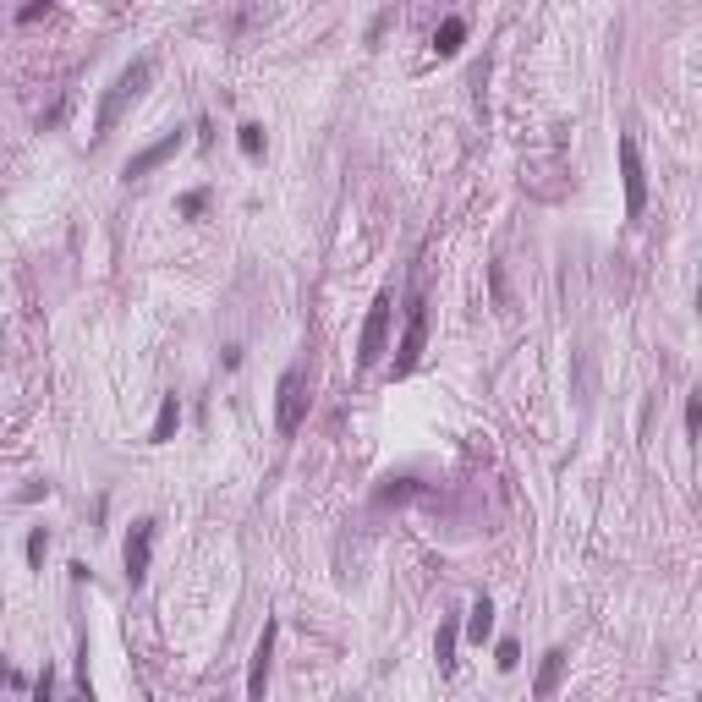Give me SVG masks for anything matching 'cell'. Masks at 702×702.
<instances>
[{"instance_id": "1", "label": "cell", "mask_w": 702, "mask_h": 702, "mask_svg": "<svg viewBox=\"0 0 702 702\" xmlns=\"http://www.w3.org/2000/svg\"><path fill=\"white\" fill-rule=\"evenodd\" d=\"M149 78H154V66L149 60H132V66H121V78L105 88V99H99V115H94V137H110L115 132V121L126 115V105L149 88Z\"/></svg>"}, {"instance_id": "2", "label": "cell", "mask_w": 702, "mask_h": 702, "mask_svg": "<svg viewBox=\"0 0 702 702\" xmlns=\"http://www.w3.org/2000/svg\"><path fill=\"white\" fill-rule=\"evenodd\" d=\"M302 417H308V379H302V368H286L280 384H274V429H280V439H291L302 429Z\"/></svg>"}, {"instance_id": "3", "label": "cell", "mask_w": 702, "mask_h": 702, "mask_svg": "<svg viewBox=\"0 0 702 702\" xmlns=\"http://www.w3.org/2000/svg\"><path fill=\"white\" fill-rule=\"evenodd\" d=\"M390 313H395V297L379 291L374 308H368L363 340H357V363H363V368H379V363H384V351H390Z\"/></svg>"}, {"instance_id": "4", "label": "cell", "mask_w": 702, "mask_h": 702, "mask_svg": "<svg viewBox=\"0 0 702 702\" xmlns=\"http://www.w3.org/2000/svg\"><path fill=\"white\" fill-rule=\"evenodd\" d=\"M154 516H137L132 522V532H126V543H121V571H126V582L132 587H143L149 582V559H154Z\"/></svg>"}, {"instance_id": "5", "label": "cell", "mask_w": 702, "mask_h": 702, "mask_svg": "<svg viewBox=\"0 0 702 702\" xmlns=\"http://www.w3.org/2000/svg\"><path fill=\"white\" fill-rule=\"evenodd\" d=\"M423 346H429V308H423V302H411V313H406V335H401L395 363H390V379H406L417 363H423Z\"/></svg>"}, {"instance_id": "6", "label": "cell", "mask_w": 702, "mask_h": 702, "mask_svg": "<svg viewBox=\"0 0 702 702\" xmlns=\"http://www.w3.org/2000/svg\"><path fill=\"white\" fill-rule=\"evenodd\" d=\"M620 181H625V220H642L648 208V165L631 137H620Z\"/></svg>"}, {"instance_id": "7", "label": "cell", "mask_w": 702, "mask_h": 702, "mask_svg": "<svg viewBox=\"0 0 702 702\" xmlns=\"http://www.w3.org/2000/svg\"><path fill=\"white\" fill-rule=\"evenodd\" d=\"M181 143H187V137H181V132H165V137H160V143H149V149H137V154L126 160V171H121V176H126V181H137V176H149V171H160V165H165L171 154H181Z\"/></svg>"}, {"instance_id": "8", "label": "cell", "mask_w": 702, "mask_h": 702, "mask_svg": "<svg viewBox=\"0 0 702 702\" xmlns=\"http://www.w3.org/2000/svg\"><path fill=\"white\" fill-rule=\"evenodd\" d=\"M274 620H263V637L253 648V670H247V697H263L269 691V664H274Z\"/></svg>"}, {"instance_id": "9", "label": "cell", "mask_w": 702, "mask_h": 702, "mask_svg": "<svg viewBox=\"0 0 702 702\" xmlns=\"http://www.w3.org/2000/svg\"><path fill=\"white\" fill-rule=\"evenodd\" d=\"M176 429H181V401H176V395H165V401H160V417H154V434H149V439H154V445H171V439H176Z\"/></svg>"}, {"instance_id": "10", "label": "cell", "mask_w": 702, "mask_h": 702, "mask_svg": "<svg viewBox=\"0 0 702 702\" xmlns=\"http://www.w3.org/2000/svg\"><path fill=\"white\" fill-rule=\"evenodd\" d=\"M559 675H566V648H549V653H543V670H538V686H532V691H538V697H554V691H559Z\"/></svg>"}, {"instance_id": "11", "label": "cell", "mask_w": 702, "mask_h": 702, "mask_svg": "<svg viewBox=\"0 0 702 702\" xmlns=\"http://www.w3.org/2000/svg\"><path fill=\"white\" fill-rule=\"evenodd\" d=\"M466 637H472V642H488V637H494V604H488V598H477V604L466 609Z\"/></svg>"}, {"instance_id": "12", "label": "cell", "mask_w": 702, "mask_h": 702, "mask_svg": "<svg viewBox=\"0 0 702 702\" xmlns=\"http://www.w3.org/2000/svg\"><path fill=\"white\" fill-rule=\"evenodd\" d=\"M456 642H461V631L445 620L439 625V637H434V659H439V675H456Z\"/></svg>"}, {"instance_id": "13", "label": "cell", "mask_w": 702, "mask_h": 702, "mask_svg": "<svg viewBox=\"0 0 702 702\" xmlns=\"http://www.w3.org/2000/svg\"><path fill=\"white\" fill-rule=\"evenodd\" d=\"M461 44H466V23H461V17H445L439 33H434V50H439V55H456Z\"/></svg>"}, {"instance_id": "14", "label": "cell", "mask_w": 702, "mask_h": 702, "mask_svg": "<svg viewBox=\"0 0 702 702\" xmlns=\"http://www.w3.org/2000/svg\"><path fill=\"white\" fill-rule=\"evenodd\" d=\"M203 208H208V187H192V192L176 198V215H181V220H198Z\"/></svg>"}, {"instance_id": "15", "label": "cell", "mask_w": 702, "mask_h": 702, "mask_svg": "<svg viewBox=\"0 0 702 702\" xmlns=\"http://www.w3.org/2000/svg\"><path fill=\"white\" fill-rule=\"evenodd\" d=\"M236 149H242L247 160H258V154H263V126H258V121H247V126L236 132Z\"/></svg>"}, {"instance_id": "16", "label": "cell", "mask_w": 702, "mask_h": 702, "mask_svg": "<svg viewBox=\"0 0 702 702\" xmlns=\"http://www.w3.org/2000/svg\"><path fill=\"white\" fill-rule=\"evenodd\" d=\"M44 554H50V527H33L28 532V566L44 571Z\"/></svg>"}, {"instance_id": "17", "label": "cell", "mask_w": 702, "mask_h": 702, "mask_svg": "<svg viewBox=\"0 0 702 702\" xmlns=\"http://www.w3.org/2000/svg\"><path fill=\"white\" fill-rule=\"evenodd\" d=\"M686 434H691V439L702 434V390H697V395L686 401Z\"/></svg>"}, {"instance_id": "18", "label": "cell", "mask_w": 702, "mask_h": 702, "mask_svg": "<svg viewBox=\"0 0 702 702\" xmlns=\"http://www.w3.org/2000/svg\"><path fill=\"white\" fill-rule=\"evenodd\" d=\"M494 664H500V670H516V664H522V648H516V642L505 637V642L494 648Z\"/></svg>"}, {"instance_id": "19", "label": "cell", "mask_w": 702, "mask_h": 702, "mask_svg": "<svg viewBox=\"0 0 702 702\" xmlns=\"http://www.w3.org/2000/svg\"><path fill=\"white\" fill-rule=\"evenodd\" d=\"M50 691H55V670H44V675H39V680H33V702H44V697H50Z\"/></svg>"}, {"instance_id": "20", "label": "cell", "mask_w": 702, "mask_h": 702, "mask_svg": "<svg viewBox=\"0 0 702 702\" xmlns=\"http://www.w3.org/2000/svg\"><path fill=\"white\" fill-rule=\"evenodd\" d=\"M39 12H50V0H28V6H23V12H17V23H33V17H39Z\"/></svg>"}, {"instance_id": "21", "label": "cell", "mask_w": 702, "mask_h": 702, "mask_svg": "<svg viewBox=\"0 0 702 702\" xmlns=\"http://www.w3.org/2000/svg\"><path fill=\"white\" fill-rule=\"evenodd\" d=\"M697 313H702V291H697Z\"/></svg>"}]
</instances>
